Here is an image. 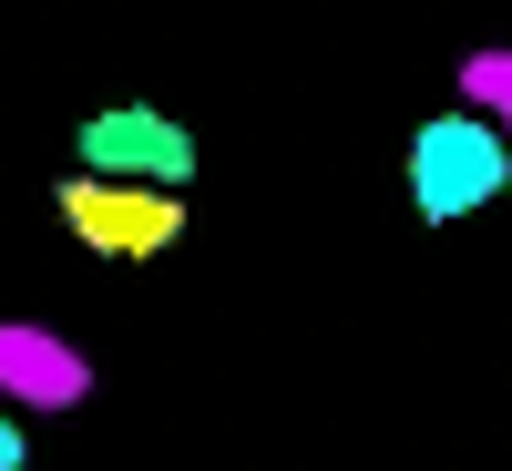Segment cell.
Listing matches in <instances>:
<instances>
[{"instance_id":"obj_1","label":"cell","mask_w":512,"mask_h":471,"mask_svg":"<svg viewBox=\"0 0 512 471\" xmlns=\"http://www.w3.org/2000/svg\"><path fill=\"white\" fill-rule=\"evenodd\" d=\"M492 195H512V134L492 113H431L410 134V205L431 226H461Z\"/></svg>"},{"instance_id":"obj_2","label":"cell","mask_w":512,"mask_h":471,"mask_svg":"<svg viewBox=\"0 0 512 471\" xmlns=\"http://www.w3.org/2000/svg\"><path fill=\"white\" fill-rule=\"evenodd\" d=\"M82 175H103V185H154V195H185L195 185V134L164 103H103V113H82Z\"/></svg>"},{"instance_id":"obj_3","label":"cell","mask_w":512,"mask_h":471,"mask_svg":"<svg viewBox=\"0 0 512 471\" xmlns=\"http://www.w3.org/2000/svg\"><path fill=\"white\" fill-rule=\"evenodd\" d=\"M52 205H62V236L93 246V256H113V267H144V256H164L185 236V195H154V185L72 175V185H52Z\"/></svg>"},{"instance_id":"obj_4","label":"cell","mask_w":512,"mask_h":471,"mask_svg":"<svg viewBox=\"0 0 512 471\" xmlns=\"http://www.w3.org/2000/svg\"><path fill=\"white\" fill-rule=\"evenodd\" d=\"M0 471H31V431L21 420H0Z\"/></svg>"}]
</instances>
